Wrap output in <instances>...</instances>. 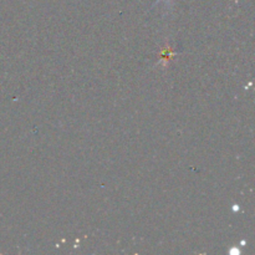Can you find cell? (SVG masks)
Instances as JSON below:
<instances>
[{"mask_svg":"<svg viewBox=\"0 0 255 255\" xmlns=\"http://www.w3.org/2000/svg\"><path fill=\"white\" fill-rule=\"evenodd\" d=\"M159 1H162V0H157V1H156V4H158V2H159ZM166 1H167V2H171V1H172V0H166Z\"/></svg>","mask_w":255,"mask_h":255,"instance_id":"6da1fadb","label":"cell"}]
</instances>
